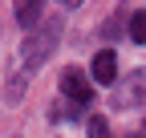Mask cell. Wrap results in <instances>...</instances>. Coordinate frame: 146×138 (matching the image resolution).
Masks as SVG:
<instances>
[{"label":"cell","mask_w":146,"mask_h":138,"mask_svg":"<svg viewBox=\"0 0 146 138\" xmlns=\"http://www.w3.org/2000/svg\"><path fill=\"white\" fill-rule=\"evenodd\" d=\"M89 73H94L98 85H110V81H114V77H118V57H114V49L94 53V69H89Z\"/></svg>","instance_id":"cell-2"},{"label":"cell","mask_w":146,"mask_h":138,"mask_svg":"<svg viewBox=\"0 0 146 138\" xmlns=\"http://www.w3.org/2000/svg\"><path fill=\"white\" fill-rule=\"evenodd\" d=\"M85 130H89V138H110V126H106V118H102V114L89 118V126H85Z\"/></svg>","instance_id":"cell-5"},{"label":"cell","mask_w":146,"mask_h":138,"mask_svg":"<svg viewBox=\"0 0 146 138\" xmlns=\"http://www.w3.org/2000/svg\"><path fill=\"white\" fill-rule=\"evenodd\" d=\"M61 90H65L69 102H77V106H89V102H94V81H89L81 69H73V65L61 73Z\"/></svg>","instance_id":"cell-1"},{"label":"cell","mask_w":146,"mask_h":138,"mask_svg":"<svg viewBox=\"0 0 146 138\" xmlns=\"http://www.w3.org/2000/svg\"><path fill=\"white\" fill-rule=\"evenodd\" d=\"M16 16H21L25 29H33L36 21H41V4H16Z\"/></svg>","instance_id":"cell-3"},{"label":"cell","mask_w":146,"mask_h":138,"mask_svg":"<svg viewBox=\"0 0 146 138\" xmlns=\"http://www.w3.org/2000/svg\"><path fill=\"white\" fill-rule=\"evenodd\" d=\"M130 41L146 45V12H134V16H130Z\"/></svg>","instance_id":"cell-4"}]
</instances>
